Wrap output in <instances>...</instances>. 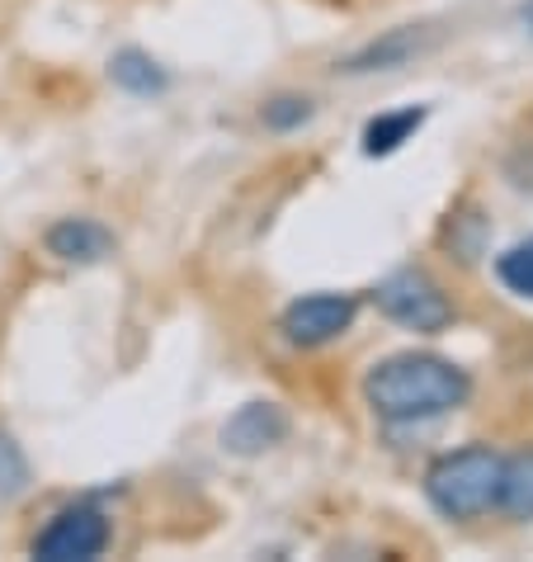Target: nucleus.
I'll return each instance as SVG.
<instances>
[{
  "label": "nucleus",
  "instance_id": "obj_1",
  "mask_svg": "<svg viewBox=\"0 0 533 562\" xmlns=\"http://www.w3.org/2000/svg\"><path fill=\"white\" fill-rule=\"evenodd\" d=\"M473 397V379L453 359L439 355H387L364 373V402L378 420L392 426H416V420H434L458 412Z\"/></svg>",
  "mask_w": 533,
  "mask_h": 562
},
{
  "label": "nucleus",
  "instance_id": "obj_2",
  "mask_svg": "<svg viewBox=\"0 0 533 562\" xmlns=\"http://www.w3.org/2000/svg\"><path fill=\"white\" fill-rule=\"evenodd\" d=\"M500 459L486 445H467L453 454H439L426 468V496L444 520H481L496 506L500 492Z\"/></svg>",
  "mask_w": 533,
  "mask_h": 562
},
{
  "label": "nucleus",
  "instance_id": "obj_3",
  "mask_svg": "<svg viewBox=\"0 0 533 562\" xmlns=\"http://www.w3.org/2000/svg\"><path fill=\"white\" fill-rule=\"evenodd\" d=\"M373 303H378V312L387 322H397V326H406V331H416V336H439L453 322L449 293L439 289L426 270H416V265L392 270L383 284L373 289Z\"/></svg>",
  "mask_w": 533,
  "mask_h": 562
},
{
  "label": "nucleus",
  "instance_id": "obj_4",
  "mask_svg": "<svg viewBox=\"0 0 533 562\" xmlns=\"http://www.w3.org/2000/svg\"><path fill=\"white\" fill-rule=\"evenodd\" d=\"M104 549H109V520H104V510H95L90 502L57 510L34 535V543H29V553L38 562H90Z\"/></svg>",
  "mask_w": 533,
  "mask_h": 562
},
{
  "label": "nucleus",
  "instance_id": "obj_5",
  "mask_svg": "<svg viewBox=\"0 0 533 562\" xmlns=\"http://www.w3.org/2000/svg\"><path fill=\"white\" fill-rule=\"evenodd\" d=\"M359 317V299L354 293H307V299H297L284 307V317H279V331H284L288 346L297 350H321L340 340L344 331L354 326Z\"/></svg>",
  "mask_w": 533,
  "mask_h": 562
},
{
  "label": "nucleus",
  "instance_id": "obj_6",
  "mask_svg": "<svg viewBox=\"0 0 533 562\" xmlns=\"http://www.w3.org/2000/svg\"><path fill=\"white\" fill-rule=\"evenodd\" d=\"M284 440H288V416L279 402H246L223 426V449L237 459H260Z\"/></svg>",
  "mask_w": 533,
  "mask_h": 562
},
{
  "label": "nucleus",
  "instance_id": "obj_7",
  "mask_svg": "<svg viewBox=\"0 0 533 562\" xmlns=\"http://www.w3.org/2000/svg\"><path fill=\"white\" fill-rule=\"evenodd\" d=\"M43 246H48V256L61 265H100L114 256L118 241L100 217H61V223L43 232Z\"/></svg>",
  "mask_w": 533,
  "mask_h": 562
},
{
  "label": "nucleus",
  "instance_id": "obj_8",
  "mask_svg": "<svg viewBox=\"0 0 533 562\" xmlns=\"http://www.w3.org/2000/svg\"><path fill=\"white\" fill-rule=\"evenodd\" d=\"M426 53V34L420 29H387L383 38H373L364 43L359 53H350L340 61V71L344 76H373V71H397L406 67L411 57Z\"/></svg>",
  "mask_w": 533,
  "mask_h": 562
},
{
  "label": "nucleus",
  "instance_id": "obj_9",
  "mask_svg": "<svg viewBox=\"0 0 533 562\" xmlns=\"http://www.w3.org/2000/svg\"><path fill=\"white\" fill-rule=\"evenodd\" d=\"M109 81H114L123 95H137V100H156L170 90V71L143 48H118L109 57Z\"/></svg>",
  "mask_w": 533,
  "mask_h": 562
},
{
  "label": "nucleus",
  "instance_id": "obj_10",
  "mask_svg": "<svg viewBox=\"0 0 533 562\" xmlns=\"http://www.w3.org/2000/svg\"><path fill=\"white\" fill-rule=\"evenodd\" d=\"M426 119H430L426 104H406V109H392V114H378V119L364 123L359 147H364V156H392V151H401L406 143H411Z\"/></svg>",
  "mask_w": 533,
  "mask_h": 562
},
{
  "label": "nucleus",
  "instance_id": "obj_11",
  "mask_svg": "<svg viewBox=\"0 0 533 562\" xmlns=\"http://www.w3.org/2000/svg\"><path fill=\"white\" fill-rule=\"evenodd\" d=\"M496 506L510 520H533V449H520L514 459L500 463V492Z\"/></svg>",
  "mask_w": 533,
  "mask_h": 562
},
{
  "label": "nucleus",
  "instance_id": "obj_12",
  "mask_svg": "<svg viewBox=\"0 0 533 562\" xmlns=\"http://www.w3.org/2000/svg\"><path fill=\"white\" fill-rule=\"evenodd\" d=\"M496 279H500L506 293L533 303V237H520L514 246H506V251L496 256Z\"/></svg>",
  "mask_w": 533,
  "mask_h": 562
},
{
  "label": "nucleus",
  "instance_id": "obj_13",
  "mask_svg": "<svg viewBox=\"0 0 533 562\" xmlns=\"http://www.w3.org/2000/svg\"><path fill=\"white\" fill-rule=\"evenodd\" d=\"M311 114H317V104H311L307 95H274V100H264L260 104V123L270 133H293V128H303V123H311Z\"/></svg>",
  "mask_w": 533,
  "mask_h": 562
},
{
  "label": "nucleus",
  "instance_id": "obj_14",
  "mask_svg": "<svg viewBox=\"0 0 533 562\" xmlns=\"http://www.w3.org/2000/svg\"><path fill=\"white\" fill-rule=\"evenodd\" d=\"M24 487H29V459H24V449L14 445V435L0 430V502L20 496Z\"/></svg>",
  "mask_w": 533,
  "mask_h": 562
},
{
  "label": "nucleus",
  "instance_id": "obj_15",
  "mask_svg": "<svg viewBox=\"0 0 533 562\" xmlns=\"http://www.w3.org/2000/svg\"><path fill=\"white\" fill-rule=\"evenodd\" d=\"M520 24H524L529 34H533V0H524V5H520Z\"/></svg>",
  "mask_w": 533,
  "mask_h": 562
}]
</instances>
